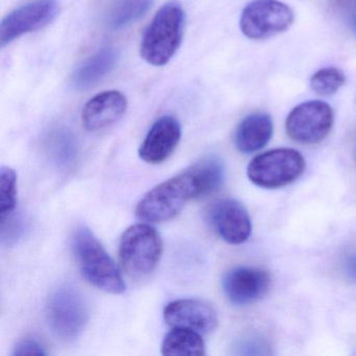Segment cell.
Returning <instances> with one entry per match:
<instances>
[{
	"label": "cell",
	"instance_id": "6da1fadb",
	"mask_svg": "<svg viewBox=\"0 0 356 356\" xmlns=\"http://www.w3.org/2000/svg\"><path fill=\"white\" fill-rule=\"evenodd\" d=\"M72 250L84 278L101 291L112 295L126 291L122 273L90 229L82 226L72 236Z\"/></svg>",
	"mask_w": 356,
	"mask_h": 356
},
{
	"label": "cell",
	"instance_id": "7a4b0ae2",
	"mask_svg": "<svg viewBox=\"0 0 356 356\" xmlns=\"http://www.w3.org/2000/svg\"><path fill=\"white\" fill-rule=\"evenodd\" d=\"M185 14L177 1L166 3L147 26L140 44L143 59L153 66H164L176 55L184 31Z\"/></svg>",
	"mask_w": 356,
	"mask_h": 356
},
{
	"label": "cell",
	"instance_id": "3957f363",
	"mask_svg": "<svg viewBox=\"0 0 356 356\" xmlns=\"http://www.w3.org/2000/svg\"><path fill=\"white\" fill-rule=\"evenodd\" d=\"M197 197L193 175L187 170L151 189L139 202L135 214L147 224L168 222L176 218L191 200Z\"/></svg>",
	"mask_w": 356,
	"mask_h": 356
},
{
	"label": "cell",
	"instance_id": "277c9868",
	"mask_svg": "<svg viewBox=\"0 0 356 356\" xmlns=\"http://www.w3.org/2000/svg\"><path fill=\"white\" fill-rule=\"evenodd\" d=\"M163 251L161 236L147 222L133 225L124 231L120 241L122 268L135 279L145 278L154 272Z\"/></svg>",
	"mask_w": 356,
	"mask_h": 356
},
{
	"label": "cell",
	"instance_id": "5b68a950",
	"mask_svg": "<svg viewBox=\"0 0 356 356\" xmlns=\"http://www.w3.org/2000/svg\"><path fill=\"white\" fill-rule=\"evenodd\" d=\"M305 170V161L299 152L277 149L257 156L248 166L250 180L264 188H279L297 180Z\"/></svg>",
	"mask_w": 356,
	"mask_h": 356
},
{
	"label": "cell",
	"instance_id": "8992f818",
	"mask_svg": "<svg viewBox=\"0 0 356 356\" xmlns=\"http://www.w3.org/2000/svg\"><path fill=\"white\" fill-rule=\"evenodd\" d=\"M47 314L51 328L64 341L78 339L89 320L84 298L72 286L59 287L51 293Z\"/></svg>",
	"mask_w": 356,
	"mask_h": 356
},
{
	"label": "cell",
	"instance_id": "52a82bcc",
	"mask_svg": "<svg viewBox=\"0 0 356 356\" xmlns=\"http://www.w3.org/2000/svg\"><path fill=\"white\" fill-rule=\"evenodd\" d=\"M293 22L291 8L279 0H254L241 13V32L253 40H264L285 32Z\"/></svg>",
	"mask_w": 356,
	"mask_h": 356
},
{
	"label": "cell",
	"instance_id": "ba28073f",
	"mask_svg": "<svg viewBox=\"0 0 356 356\" xmlns=\"http://www.w3.org/2000/svg\"><path fill=\"white\" fill-rule=\"evenodd\" d=\"M332 126V109L321 101L300 104L289 113L285 122L287 135L302 145H316L324 140Z\"/></svg>",
	"mask_w": 356,
	"mask_h": 356
},
{
	"label": "cell",
	"instance_id": "9c48e42d",
	"mask_svg": "<svg viewBox=\"0 0 356 356\" xmlns=\"http://www.w3.org/2000/svg\"><path fill=\"white\" fill-rule=\"evenodd\" d=\"M59 12L58 0H32L3 18L0 24V44H10L29 33L51 24Z\"/></svg>",
	"mask_w": 356,
	"mask_h": 356
},
{
	"label": "cell",
	"instance_id": "30bf717a",
	"mask_svg": "<svg viewBox=\"0 0 356 356\" xmlns=\"http://www.w3.org/2000/svg\"><path fill=\"white\" fill-rule=\"evenodd\" d=\"M209 222L218 236L231 245H241L249 239L251 220L247 209L236 200L216 201L209 210Z\"/></svg>",
	"mask_w": 356,
	"mask_h": 356
},
{
	"label": "cell",
	"instance_id": "8fae6325",
	"mask_svg": "<svg viewBox=\"0 0 356 356\" xmlns=\"http://www.w3.org/2000/svg\"><path fill=\"white\" fill-rule=\"evenodd\" d=\"M164 320L172 328L188 329L207 334L218 326L216 310L201 300L182 299L170 302L164 308Z\"/></svg>",
	"mask_w": 356,
	"mask_h": 356
},
{
	"label": "cell",
	"instance_id": "7c38bea8",
	"mask_svg": "<svg viewBox=\"0 0 356 356\" xmlns=\"http://www.w3.org/2000/svg\"><path fill=\"white\" fill-rule=\"evenodd\" d=\"M270 286V275L260 268H235L222 279V289L227 299L236 306L249 305L262 299Z\"/></svg>",
	"mask_w": 356,
	"mask_h": 356
},
{
	"label": "cell",
	"instance_id": "4fadbf2b",
	"mask_svg": "<svg viewBox=\"0 0 356 356\" xmlns=\"http://www.w3.org/2000/svg\"><path fill=\"white\" fill-rule=\"evenodd\" d=\"M182 129L174 116H162L154 122L139 147V157L149 164L165 161L180 143Z\"/></svg>",
	"mask_w": 356,
	"mask_h": 356
},
{
	"label": "cell",
	"instance_id": "5bb4252c",
	"mask_svg": "<svg viewBox=\"0 0 356 356\" xmlns=\"http://www.w3.org/2000/svg\"><path fill=\"white\" fill-rule=\"evenodd\" d=\"M127 97L118 90L104 91L87 102L83 108L82 124L90 132L113 126L126 113Z\"/></svg>",
	"mask_w": 356,
	"mask_h": 356
},
{
	"label": "cell",
	"instance_id": "9a60e30c",
	"mask_svg": "<svg viewBox=\"0 0 356 356\" xmlns=\"http://www.w3.org/2000/svg\"><path fill=\"white\" fill-rule=\"evenodd\" d=\"M120 54L114 47H105L85 60L74 70L70 85L74 90L83 91L99 84L115 68Z\"/></svg>",
	"mask_w": 356,
	"mask_h": 356
},
{
	"label": "cell",
	"instance_id": "2e32d148",
	"mask_svg": "<svg viewBox=\"0 0 356 356\" xmlns=\"http://www.w3.org/2000/svg\"><path fill=\"white\" fill-rule=\"evenodd\" d=\"M273 120L268 114L253 113L247 116L235 131L234 143L241 153L259 151L273 136Z\"/></svg>",
	"mask_w": 356,
	"mask_h": 356
},
{
	"label": "cell",
	"instance_id": "e0dca14e",
	"mask_svg": "<svg viewBox=\"0 0 356 356\" xmlns=\"http://www.w3.org/2000/svg\"><path fill=\"white\" fill-rule=\"evenodd\" d=\"M161 353L174 356L205 355V343L202 334L195 331L172 328L162 341Z\"/></svg>",
	"mask_w": 356,
	"mask_h": 356
},
{
	"label": "cell",
	"instance_id": "ac0fdd59",
	"mask_svg": "<svg viewBox=\"0 0 356 356\" xmlns=\"http://www.w3.org/2000/svg\"><path fill=\"white\" fill-rule=\"evenodd\" d=\"M193 175L199 197L218 191L224 181V164L216 157H207L188 168Z\"/></svg>",
	"mask_w": 356,
	"mask_h": 356
},
{
	"label": "cell",
	"instance_id": "d6986e66",
	"mask_svg": "<svg viewBox=\"0 0 356 356\" xmlns=\"http://www.w3.org/2000/svg\"><path fill=\"white\" fill-rule=\"evenodd\" d=\"M154 0H115L107 14L108 26L114 30L131 26L149 11Z\"/></svg>",
	"mask_w": 356,
	"mask_h": 356
},
{
	"label": "cell",
	"instance_id": "ffe728a7",
	"mask_svg": "<svg viewBox=\"0 0 356 356\" xmlns=\"http://www.w3.org/2000/svg\"><path fill=\"white\" fill-rule=\"evenodd\" d=\"M17 176L8 166L0 170V220L5 222L15 214L17 205Z\"/></svg>",
	"mask_w": 356,
	"mask_h": 356
},
{
	"label": "cell",
	"instance_id": "44dd1931",
	"mask_svg": "<svg viewBox=\"0 0 356 356\" xmlns=\"http://www.w3.org/2000/svg\"><path fill=\"white\" fill-rule=\"evenodd\" d=\"M346 82V76L341 70L335 67L323 68L310 79V87L314 92L324 97L337 92Z\"/></svg>",
	"mask_w": 356,
	"mask_h": 356
},
{
	"label": "cell",
	"instance_id": "7402d4cb",
	"mask_svg": "<svg viewBox=\"0 0 356 356\" xmlns=\"http://www.w3.org/2000/svg\"><path fill=\"white\" fill-rule=\"evenodd\" d=\"M47 352L44 346L34 337H26L20 339L14 348L15 356H44Z\"/></svg>",
	"mask_w": 356,
	"mask_h": 356
},
{
	"label": "cell",
	"instance_id": "603a6c76",
	"mask_svg": "<svg viewBox=\"0 0 356 356\" xmlns=\"http://www.w3.org/2000/svg\"><path fill=\"white\" fill-rule=\"evenodd\" d=\"M343 266H345V272L348 277L352 280H356V253L352 254L347 258Z\"/></svg>",
	"mask_w": 356,
	"mask_h": 356
}]
</instances>
